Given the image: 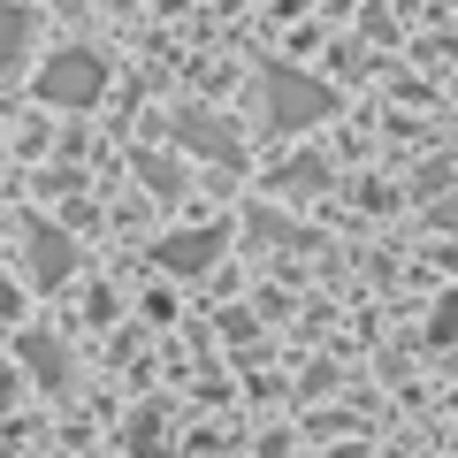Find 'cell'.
Wrapping results in <instances>:
<instances>
[{
	"label": "cell",
	"mask_w": 458,
	"mask_h": 458,
	"mask_svg": "<svg viewBox=\"0 0 458 458\" xmlns=\"http://www.w3.org/2000/svg\"><path fill=\"white\" fill-rule=\"evenodd\" d=\"M16 38H23V16H8V8H0V54L16 47Z\"/></svg>",
	"instance_id": "obj_1"
}]
</instances>
